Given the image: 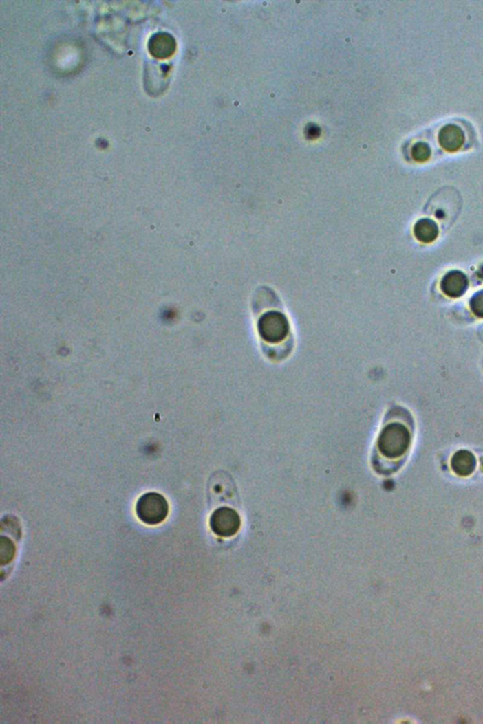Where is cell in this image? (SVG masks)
<instances>
[{"label":"cell","mask_w":483,"mask_h":724,"mask_svg":"<svg viewBox=\"0 0 483 724\" xmlns=\"http://www.w3.org/2000/svg\"><path fill=\"white\" fill-rule=\"evenodd\" d=\"M414 234L421 243H433L439 236L438 225L429 218L419 219L414 225Z\"/></svg>","instance_id":"9c48e42d"},{"label":"cell","mask_w":483,"mask_h":724,"mask_svg":"<svg viewBox=\"0 0 483 724\" xmlns=\"http://www.w3.org/2000/svg\"><path fill=\"white\" fill-rule=\"evenodd\" d=\"M15 555V546L10 538L2 536L0 538V563L6 565L14 560Z\"/></svg>","instance_id":"30bf717a"},{"label":"cell","mask_w":483,"mask_h":724,"mask_svg":"<svg viewBox=\"0 0 483 724\" xmlns=\"http://www.w3.org/2000/svg\"><path fill=\"white\" fill-rule=\"evenodd\" d=\"M136 512L139 520L146 525H160L167 519L169 505L167 498L157 492L142 495L136 503Z\"/></svg>","instance_id":"3957f363"},{"label":"cell","mask_w":483,"mask_h":724,"mask_svg":"<svg viewBox=\"0 0 483 724\" xmlns=\"http://www.w3.org/2000/svg\"><path fill=\"white\" fill-rule=\"evenodd\" d=\"M438 140L439 144H441L444 151L456 152L464 144V132L457 124H446L439 131Z\"/></svg>","instance_id":"52a82bcc"},{"label":"cell","mask_w":483,"mask_h":724,"mask_svg":"<svg viewBox=\"0 0 483 724\" xmlns=\"http://www.w3.org/2000/svg\"><path fill=\"white\" fill-rule=\"evenodd\" d=\"M411 435L408 428L398 421L383 426L377 439V449L381 457L389 461L400 459L408 452Z\"/></svg>","instance_id":"6da1fadb"},{"label":"cell","mask_w":483,"mask_h":724,"mask_svg":"<svg viewBox=\"0 0 483 724\" xmlns=\"http://www.w3.org/2000/svg\"><path fill=\"white\" fill-rule=\"evenodd\" d=\"M210 527L213 532L219 537H233L240 529V515L230 507H219L211 516Z\"/></svg>","instance_id":"277c9868"},{"label":"cell","mask_w":483,"mask_h":724,"mask_svg":"<svg viewBox=\"0 0 483 724\" xmlns=\"http://www.w3.org/2000/svg\"><path fill=\"white\" fill-rule=\"evenodd\" d=\"M469 281L464 272L451 270L447 272L440 282V288L443 294L451 298H459L466 293Z\"/></svg>","instance_id":"5b68a950"},{"label":"cell","mask_w":483,"mask_h":724,"mask_svg":"<svg viewBox=\"0 0 483 724\" xmlns=\"http://www.w3.org/2000/svg\"><path fill=\"white\" fill-rule=\"evenodd\" d=\"M469 306L473 314L483 319V289H480L471 297Z\"/></svg>","instance_id":"7c38bea8"},{"label":"cell","mask_w":483,"mask_h":724,"mask_svg":"<svg viewBox=\"0 0 483 724\" xmlns=\"http://www.w3.org/2000/svg\"><path fill=\"white\" fill-rule=\"evenodd\" d=\"M477 467V459L472 452L469 450H459L453 454L451 459L452 471L457 476L466 477L471 476Z\"/></svg>","instance_id":"ba28073f"},{"label":"cell","mask_w":483,"mask_h":724,"mask_svg":"<svg viewBox=\"0 0 483 724\" xmlns=\"http://www.w3.org/2000/svg\"><path fill=\"white\" fill-rule=\"evenodd\" d=\"M431 156V149L428 144L418 142L411 147V157L414 161L425 162Z\"/></svg>","instance_id":"8fae6325"},{"label":"cell","mask_w":483,"mask_h":724,"mask_svg":"<svg viewBox=\"0 0 483 724\" xmlns=\"http://www.w3.org/2000/svg\"><path fill=\"white\" fill-rule=\"evenodd\" d=\"M147 47L154 58L167 60L176 52L177 42L170 33L157 32L149 40Z\"/></svg>","instance_id":"8992f818"},{"label":"cell","mask_w":483,"mask_h":724,"mask_svg":"<svg viewBox=\"0 0 483 724\" xmlns=\"http://www.w3.org/2000/svg\"><path fill=\"white\" fill-rule=\"evenodd\" d=\"M291 327L286 315L278 311H270L261 315L258 321L261 339L269 344H279L289 337Z\"/></svg>","instance_id":"7a4b0ae2"}]
</instances>
